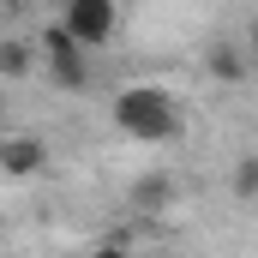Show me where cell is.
<instances>
[{
	"instance_id": "obj_6",
	"label": "cell",
	"mask_w": 258,
	"mask_h": 258,
	"mask_svg": "<svg viewBox=\"0 0 258 258\" xmlns=\"http://www.w3.org/2000/svg\"><path fill=\"white\" fill-rule=\"evenodd\" d=\"M24 72H30V48L6 36V42H0V78H24Z\"/></svg>"
},
{
	"instance_id": "obj_1",
	"label": "cell",
	"mask_w": 258,
	"mask_h": 258,
	"mask_svg": "<svg viewBox=\"0 0 258 258\" xmlns=\"http://www.w3.org/2000/svg\"><path fill=\"white\" fill-rule=\"evenodd\" d=\"M114 126L138 144H168V138H180V108L162 84H132L114 96Z\"/></svg>"
},
{
	"instance_id": "obj_7",
	"label": "cell",
	"mask_w": 258,
	"mask_h": 258,
	"mask_svg": "<svg viewBox=\"0 0 258 258\" xmlns=\"http://www.w3.org/2000/svg\"><path fill=\"white\" fill-rule=\"evenodd\" d=\"M168 192H174V186H168V180H162V174H156V180H138V204H144V210H162V204H168Z\"/></svg>"
},
{
	"instance_id": "obj_9",
	"label": "cell",
	"mask_w": 258,
	"mask_h": 258,
	"mask_svg": "<svg viewBox=\"0 0 258 258\" xmlns=\"http://www.w3.org/2000/svg\"><path fill=\"white\" fill-rule=\"evenodd\" d=\"M246 60L258 66V18H246Z\"/></svg>"
},
{
	"instance_id": "obj_3",
	"label": "cell",
	"mask_w": 258,
	"mask_h": 258,
	"mask_svg": "<svg viewBox=\"0 0 258 258\" xmlns=\"http://www.w3.org/2000/svg\"><path fill=\"white\" fill-rule=\"evenodd\" d=\"M60 24L84 42V48H102V42L114 36L120 12H114V0H66V6H60Z\"/></svg>"
},
{
	"instance_id": "obj_4",
	"label": "cell",
	"mask_w": 258,
	"mask_h": 258,
	"mask_svg": "<svg viewBox=\"0 0 258 258\" xmlns=\"http://www.w3.org/2000/svg\"><path fill=\"white\" fill-rule=\"evenodd\" d=\"M42 162H48V144H42V138H24V132H18V138H0V174L30 180Z\"/></svg>"
},
{
	"instance_id": "obj_5",
	"label": "cell",
	"mask_w": 258,
	"mask_h": 258,
	"mask_svg": "<svg viewBox=\"0 0 258 258\" xmlns=\"http://www.w3.org/2000/svg\"><path fill=\"white\" fill-rule=\"evenodd\" d=\"M204 66H210V78H216V84H240V78L252 72V60H246V48H240V42H216V48L204 54Z\"/></svg>"
},
{
	"instance_id": "obj_2",
	"label": "cell",
	"mask_w": 258,
	"mask_h": 258,
	"mask_svg": "<svg viewBox=\"0 0 258 258\" xmlns=\"http://www.w3.org/2000/svg\"><path fill=\"white\" fill-rule=\"evenodd\" d=\"M84 54H90V48H84L66 24H48V30H42V60H48V78H54V84L84 90V78H90V72H84Z\"/></svg>"
},
{
	"instance_id": "obj_8",
	"label": "cell",
	"mask_w": 258,
	"mask_h": 258,
	"mask_svg": "<svg viewBox=\"0 0 258 258\" xmlns=\"http://www.w3.org/2000/svg\"><path fill=\"white\" fill-rule=\"evenodd\" d=\"M234 198H258V156H246L234 168Z\"/></svg>"
}]
</instances>
